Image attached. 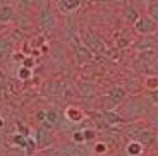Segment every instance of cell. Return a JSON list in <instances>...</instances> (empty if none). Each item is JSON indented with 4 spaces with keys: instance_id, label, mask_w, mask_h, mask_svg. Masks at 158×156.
Returning a JSON list of instances; mask_svg holds the SVG:
<instances>
[{
    "instance_id": "cell-1",
    "label": "cell",
    "mask_w": 158,
    "mask_h": 156,
    "mask_svg": "<svg viewBox=\"0 0 158 156\" xmlns=\"http://www.w3.org/2000/svg\"><path fill=\"white\" fill-rule=\"evenodd\" d=\"M126 96H127V91L124 89V88H120V86L112 88L107 93V98H105V110H107V112L114 110L115 106L120 105V103L126 100Z\"/></svg>"
},
{
    "instance_id": "cell-2",
    "label": "cell",
    "mask_w": 158,
    "mask_h": 156,
    "mask_svg": "<svg viewBox=\"0 0 158 156\" xmlns=\"http://www.w3.org/2000/svg\"><path fill=\"white\" fill-rule=\"evenodd\" d=\"M134 29L139 33V35H143V36H148V35H151V33H155L158 29V24L155 23L151 17H148L146 14L144 16H141L138 21L134 23Z\"/></svg>"
},
{
    "instance_id": "cell-3",
    "label": "cell",
    "mask_w": 158,
    "mask_h": 156,
    "mask_svg": "<svg viewBox=\"0 0 158 156\" xmlns=\"http://www.w3.org/2000/svg\"><path fill=\"white\" fill-rule=\"evenodd\" d=\"M52 142H53L52 134L48 132L47 129H40L38 130V141H36V146H38V148H47L48 144H52Z\"/></svg>"
},
{
    "instance_id": "cell-4",
    "label": "cell",
    "mask_w": 158,
    "mask_h": 156,
    "mask_svg": "<svg viewBox=\"0 0 158 156\" xmlns=\"http://www.w3.org/2000/svg\"><path fill=\"white\" fill-rule=\"evenodd\" d=\"M55 17L52 16V10L50 9H47V10H40V24L43 27H47V26H50V27H53L55 26Z\"/></svg>"
},
{
    "instance_id": "cell-5",
    "label": "cell",
    "mask_w": 158,
    "mask_h": 156,
    "mask_svg": "<svg viewBox=\"0 0 158 156\" xmlns=\"http://www.w3.org/2000/svg\"><path fill=\"white\" fill-rule=\"evenodd\" d=\"M60 122V113L57 112V110H48L47 113H45V127H53V125H57Z\"/></svg>"
},
{
    "instance_id": "cell-6",
    "label": "cell",
    "mask_w": 158,
    "mask_h": 156,
    "mask_svg": "<svg viewBox=\"0 0 158 156\" xmlns=\"http://www.w3.org/2000/svg\"><path fill=\"white\" fill-rule=\"evenodd\" d=\"M65 117H67L71 122H81L84 118V112L79 110L77 106H69L67 112H65Z\"/></svg>"
},
{
    "instance_id": "cell-7",
    "label": "cell",
    "mask_w": 158,
    "mask_h": 156,
    "mask_svg": "<svg viewBox=\"0 0 158 156\" xmlns=\"http://www.w3.org/2000/svg\"><path fill=\"white\" fill-rule=\"evenodd\" d=\"M57 5H59V9H62V12H72L81 5V2L79 0H60Z\"/></svg>"
},
{
    "instance_id": "cell-8",
    "label": "cell",
    "mask_w": 158,
    "mask_h": 156,
    "mask_svg": "<svg viewBox=\"0 0 158 156\" xmlns=\"http://www.w3.org/2000/svg\"><path fill=\"white\" fill-rule=\"evenodd\" d=\"M12 17H14V9L5 4L0 5V23H9Z\"/></svg>"
},
{
    "instance_id": "cell-9",
    "label": "cell",
    "mask_w": 158,
    "mask_h": 156,
    "mask_svg": "<svg viewBox=\"0 0 158 156\" xmlns=\"http://www.w3.org/2000/svg\"><path fill=\"white\" fill-rule=\"evenodd\" d=\"M126 151H127V154H129V156H139L143 153V144H139L138 141L132 139V141H129Z\"/></svg>"
},
{
    "instance_id": "cell-10",
    "label": "cell",
    "mask_w": 158,
    "mask_h": 156,
    "mask_svg": "<svg viewBox=\"0 0 158 156\" xmlns=\"http://www.w3.org/2000/svg\"><path fill=\"white\" fill-rule=\"evenodd\" d=\"M146 7H148V14H146V16L151 17V19L158 24V2H151V4H148Z\"/></svg>"
},
{
    "instance_id": "cell-11",
    "label": "cell",
    "mask_w": 158,
    "mask_h": 156,
    "mask_svg": "<svg viewBox=\"0 0 158 156\" xmlns=\"http://www.w3.org/2000/svg\"><path fill=\"white\" fill-rule=\"evenodd\" d=\"M144 86H146L150 91L158 89V77H148L146 82H144Z\"/></svg>"
},
{
    "instance_id": "cell-12",
    "label": "cell",
    "mask_w": 158,
    "mask_h": 156,
    "mask_svg": "<svg viewBox=\"0 0 158 156\" xmlns=\"http://www.w3.org/2000/svg\"><path fill=\"white\" fill-rule=\"evenodd\" d=\"M107 151H108V146L105 144V142H96L95 144V153L96 154H105Z\"/></svg>"
},
{
    "instance_id": "cell-13",
    "label": "cell",
    "mask_w": 158,
    "mask_h": 156,
    "mask_svg": "<svg viewBox=\"0 0 158 156\" xmlns=\"http://www.w3.org/2000/svg\"><path fill=\"white\" fill-rule=\"evenodd\" d=\"M31 77V69H26V67H21L19 69V79L26 81V79Z\"/></svg>"
},
{
    "instance_id": "cell-14",
    "label": "cell",
    "mask_w": 158,
    "mask_h": 156,
    "mask_svg": "<svg viewBox=\"0 0 158 156\" xmlns=\"http://www.w3.org/2000/svg\"><path fill=\"white\" fill-rule=\"evenodd\" d=\"M83 134H84V141H88V139H95V130H91V129H86V130H83Z\"/></svg>"
},
{
    "instance_id": "cell-15",
    "label": "cell",
    "mask_w": 158,
    "mask_h": 156,
    "mask_svg": "<svg viewBox=\"0 0 158 156\" xmlns=\"http://www.w3.org/2000/svg\"><path fill=\"white\" fill-rule=\"evenodd\" d=\"M150 100L155 103V105L158 106V89H153V91H150Z\"/></svg>"
},
{
    "instance_id": "cell-16",
    "label": "cell",
    "mask_w": 158,
    "mask_h": 156,
    "mask_svg": "<svg viewBox=\"0 0 158 156\" xmlns=\"http://www.w3.org/2000/svg\"><path fill=\"white\" fill-rule=\"evenodd\" d=\"M74 141L76 142H84V134L83 132H76L74 134Z\"/></svg>"
},
{
    "instance_id": "cell-17",
    "label": "cell",
    "mask_w": 158,
    "mask_h": 156,
    "mask_svg": "<svg viewBox=\"0 0 158 156\" xmlns=\"http://www.w3.org/2000/svg\"><path fill=\"white\" fill-rule=\"evenodd\" d=\"M33 64H35V62H33V59H26V60L23 62V67H26V69H31Z\"/></svg>"
},
{
    "instance_id": "cell-18",
    "label": "cell",
    "mask_w": 158,
    "mask_h": 156,
    "mask_svg": "<svg viewBox=\"0 0 158 156\" xmlns=\"http://www.w3.org/2000/svg\"><path fill=\"white\" fill-rule=\"evenodd\" d=\"M2 125H4V120H2V118H0V127H2Z\"/></svg>"
}]
</instances>
